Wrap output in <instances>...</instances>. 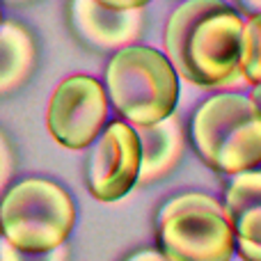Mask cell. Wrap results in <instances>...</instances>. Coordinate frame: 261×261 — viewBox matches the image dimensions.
Segmentation results:
<instances>
[{"mask_svg":"<svg viewBox=\"0 0 261 261\" xmlns=\"http://www.w3.org/2000/svg\"><path fill=\"white\" fill-rule=\"evenodd\" d=\"M245 16L225 0H184L163 30V53L176 76L204 90H229L243 78Z\"/></svg>","mask_w":261,"mask_h":261,"instance_id":"obj_1","label":"cell"},{"mask_svg":"<svg viewBox=\"0 0 261 261\" xmlns=\"http://www.w3.org/2000/svg\"><path fill=\"white\" fill-rule=\"evenodd\" d=\"M190 140L199 158L220 174L261 167V113L241 92H218L197 106Z\"/></svg>","mask_w":261,"mask_h":261,"instance_id":"obj_2","label":"cell"},{"mask_svg":"<svg viewBox=\"0 0 261 261\" xmlns=\"http://www.w3.org/2000/svg\"><path fill=\"white\" fill-rule=\"evenodd\" d=\"M179 81L163 50L130 44L108 60L103 87L110 106L124 122L130 126H147L174 113Z\"/></svg>","mask_w":261,"mask_h":261,"instance_id":"obj_3","label":"cell"},{"mask_svg":"<svg viewBox=\"0 0 261 261\" xmlns=\"http://www.w3.org/2000/svg\"><path fill=\"white\" fill-rule=\"evenodd\" d=\"M73 225L76 206L60 184L30 176L0 199V236L25 252H46L64 245Z\"/></svg>","mask_w":261,"mask_h":261,"instance_id":"obj_4","label":"cell"},{"mask_svg":"<svg viewBox=\"0 0 261 261\" xmlns=\"http://www.w3.org/2000/svg\"><path fill=\"white\" fill-rule=\"evenodd\" d=\"M158 250L170 261H229L236 239L225 206L206 193H181L156 216Z\"/></svg>","mask_w":261,"mask_h":261,"instance_id":"obj_5","label":"cell"},{"mask_svg":"<svg viewBox=\"0 0 261 261\" xmlns=\"http://www.w3.org/2000/svg\"><path fill=\"white\" fill-rule=\"evenodd\" d=\"M108 92L103 83L87 73L67 76L53 90L46 110L50 138L64 149H85L94 144L108 119Z\"/></svg>","mask_w":261,"mask_h":261,"instance_id":"obj_6","label":"cell"},{"mask_svg":"<svg viewBox=\"0 0 261 261\" xmlns=\"http://www.w3.org/2000/svg\"><path fill=\"white\" fill-rule=\"evenodd\" d=\"M140 140L128 122H110L94 140L87 165V186L99 202H117L138 186Z\"/></svg>","mask_w":261,"mask_h":261,"instance_id":"obj_7","label":"cell"},{"mask_svg":"<svg viewBox=\"0 0 261 261\" xmlns=\"http://www.w3.org/2000/svg\"><path fill=\"white\" fill-rule=\"evenodd\" d=\"M69 25L85 46L117 53L140 39L144 9H113L99 0H69Z\"/></svg>","mask_w":261,"mask_h":261,"instance_id":"obj_8","label":"cell"},{"mask_svg":"<svg viewBox=\"0 0 261 261\" xmlns=\"http://www.w3.org/2000/svg\"><path fill=\"white\" fill-rule=\"evenodd\" d=\"M140 140L138 184H151L167 176L184 153V126L174 113L147 126H133Z\"/></svg>","mask_w":261,"mask_h":261,"instance_id":"obj_9","label":"cell"},{"mask_svg":"<svg viewBox=\"0 0 261 261\" xmlns=\"http://www.w3.org/2000/svg\"><path fill=\"white\" fill-rule=\"evenodd\" d=\"M222 206L236 241L261 243V167L231 176Z\"/></svg>","mask_w":261,"mask_h":261,"instance_id":"obj_10","label":"cell"},{"mask_svg":"<svg viewBox=\"0 0 261 261\" xmlns=\"http://www.w3.org/2000/svg\"><path fill=\"white\" fill-rule=\"evenodd\" d=\"M37 64L32 32L18 21L0 23V96L12 94L30 78Z\"/></svg>","mask_w":261,"mask_h":261,"instance_id":"obj_11","label":"cell"},{"mask_svg":"<svg viewBox=\"0 0 261 261\" xmlns=\"http://www.w3.org/2000/svg\"><path fill=\"white\" fill-rule=\"evenodd\" d=\"M243 78L248 85L261 83V12L245 18L243 32Z\"/></svg>","mask_w":261,"mask_h":261,"instance_id":"obj_12","label":"cell"},{"mask_svg":"<svg viewBox=\"0 0 261 261\" xmlns=\"http://www.w3.org/2000/svg\"><path fill=\"white\" fill-rule=\"evenodd\" d=\"M0 261H69V248L60 245L46 252H25L0 236Z\"/></svg>","mask_w":261,"mask_h":261,"instance_id":"obj_13","label":"cell"},{"mask_svg":"<svg viewBox=\"0 0 261 261\" xmlns=\"http://www.w3.org/2000/svg\"><path fill=\"white\" fill-rule=\"evenodd\" d=\"M12 174H14V151L7 135L0 130V197H3V190H7Z\"/></svg>","mask_w":261,"mask_h":261,"instance_id":"obj_14","label":"cell"},{"mask_svg":"<svg viewBox=\"0 0 261 261\" xmlns=\"http://www.w3.org/2000/svg\"><path fill=\"white\" fill-rule=\"evenodd\" d=\"M236 252L243 261H261V243L236 241Z\"/></svg>","mask_w":261,"mask_h":261,"instance_id":"obj_15","label":"cell"},{"mask_svg":"<svg viewBox=\"0 0 261 261\" xmlns=\"http://www.w3.org/2000/svg\"><path fill=\"white\" fill-rule=\"evenodd\" d=\"M99 3L113 9H144L151 0H99Z\"/></svg>","mask_w":261,"mask_h":261,"instance_id":"obj_16","label":"cell"},{"mask_svg":"<svg viewBox=\"0 0 261 261\" xmlns=\"http://www.w3.org/2000/svg\"><path fill=\"white\" fill-rule=\"evenodd\" d=\"M124 261H170V259H167L161 250H140V252L130 254V257Z\"/></svg>","mask_w":261,"mask_h":261,"instance_id":"obj_17","label":"cell"},{"mask_svg":"<svg viewBox=\"0 0 261 261\" xmlns=\"http://www.w3.org/2000/svg\"><path fill=\"white\" fill-rule=\"evenodd\" d=\"M250 99H252V103L257 106V110L261 113V83H257V85H252V92H250Z\"/></svg>","mask_w":261,"mask_h":261,"instance_id":"obj_18","label":"cell"},{"mask_svg":"<svg viewBox=\"0 0 261 261\" xmlns=\"http://www.w3.org/2000/svg\"><path fill=\"white\" fill-rule=\"evenodd\" d=\"M243 3H245V9H248L250 14L261 12V0H243Z\"/></svg>","mask_w":261,"mask_h":261,"instance_id":"obj_19","label":"cell"},{"mask_svg":"<svg viewBox=\"0 0 261 261\" xmlns=\"http://www.w3.org/2000/svg\"><path fill=\"white\" fill-rule=\"evenodd\" d=\"M5 5H28V3H35V0H0Z\"/></svg>","mask_w":261,"mask_h":261,"instance_id":"obj_20","label":"cell"},{"mask_svg":"<svg viewBox=\"0 0 261 261\" xmlns=\"http://www.w3.org/2000/svg\"><path fill=\"white\" fill-rule=\"evenodd\" d=\"M5 18H3V3H0V23H3Z\"/></svg>","mask_w":261,"mask_h":261,"instance_id":"obj_21","label":"cell"}]
</instances>
